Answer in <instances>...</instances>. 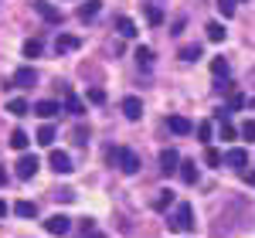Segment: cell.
Masks as SVG:
<instances>
[{"instance_id": "6da1fadb", "label": "cell", "mask_w": 255, "mask_h": 238, "mask_svg": "<svg viewBox=\"0 0 255 238\" xmlns=\"http://www.w3.org/2000/svg\"><path fill=\"white\" fill-rule=\"evenodd\" d=\"M109 160L119 163L123 174H136V170H139V157H136V150H129V146H116V150H109Z\"/></svg>"}, {"instance_id": "7a4b0ae2", "label": "cell", "mask_w": 255, "mask_h": 238, "mask_svg": "<svg viewBox=\"0 0 255 238\" xmlns=\"http://www.w3.org/2000/svg\"><path fill=\"white\" fill-rule=\"evenodd\" d=\"M167 225H170V232H191L194 228V208L191 204H177L174 218H167Z\"/></svg>"}, {"instance_id": "3957f363", "label": "cell", "mask_w": 255, "mask_h": 238, "mask_svg": "<svg viewBox=\"0 0 255 238\" xmlns=\"http://www.w3.org/2000/svg\"><path fill=\"white\" fill-rule=\"evenodd\" d=\"M38 167H41V163H38V157H34V153H24V157L17 160V170H14V174H17L20 180H31L34 174H38Z\"/></svg>"}, {"instance_id": "277c9868", "label": "cell", "mask_w": 255, "mask_h": 238, "mask_svg": "<svg viewBox=\"0 0 255 238\" xmlns=\"http://www.w3.org/2000/svg\"><path fill=\"white\" fill-rule=\"evenodd\" d=\"M48 163H51V170H55V174H72V170H75V167H72V157H68L65 150H51Z\"/></svg>"}, {"instance_id": "5b68a950", "label": "cell", "mask_w": 255, "mask_h": 238, "mask_svg": "<svg viewBox=\"0 0 255 238\" xmlns=\"http://www.w3.org/2000/svg\"><path fill=\"white\" fill-rule=\"evenodd\" d=\"M61 96H65V109H68L72 116H82V113H85V106H82V99L72 92V85H65V82H61Z\"/></svg>"}, {"instance_id": "8992f818", "label": "cell", "mask_w": 255, "mask_h": 238, "mask_svg": "<svg viewBox=\"0 0 255 238\" xmlns=\"http://www.w3.org/2000/svg\"><path fill=\"white\" fill-rule=\"evenodd\" d=\"M160 170H163V174H174V170H180V157H177L174 146H167V150L160 153Z\"/></svg>"}, {"instance_id": "52a82bcc", "label": "cell", "mask_w": 255, "mask_h": 238, "mask_svg": "<svg viewBox=\"0 0 255 238\" xmlns=\"http://www.w3.org/2000/svg\"><path fill=\"white\" fill-rule=\"evenodd\" d=\"M68 228H72V221L65 218V215H51V218L44 221V232H51V235H68Z\"/></svg>"}, {"instance_id": "ba28073f", "label": "cell", "mask_w": 255, "mask_h": 238, "mask_svg": "<svg viewBox=\"0 0 255 238\" xmlns=\"http://www.w3.org/2000/svg\"><path fill=\"white\" fill-rule=\"evenodd\" d=\"M34 10H38L48 24H61V10H58V7H51L48 0H34Z\"/></svg>"}, {"instance_id": "9c48e42d", "label": "cell", "mask_w": 255, "mask_h": 238, "mask_svg": "<svg viewBox=\"0 0 255 238\" xmlns=\"http://www.w3.org/2000/svg\"><path fill=\"white\" fill-rule=\"evenodd\" d=\"M34 82H38V72L24 65V68H17V72H14V82H10V85H17V89H31Z\"/></svg>"}, {"instance_id": "30bf717a", "label": "cell", "mask_w": 255, "mask_h": 238, "mask_svg": "<svg viewBox=\"0 0 255 238\" xmlns=\"http://www.w3.org/2000/svg\"><path fill=\"white\" fill-rule=\"evenodd\" d=\"M167 126H170V133H174V136H187V133H194L191 119H184V116H170V119H167Z\"/></svg>"}, {"instance_id": "8fae6325", "label": "cell", "mask_w": 255, "mask_h": 238, "mask_svg": "<svg viewBox=\"0 0 255 238\" xmlns=\"http://www.w3.org/2000/svg\"><path fill=\"white\" fill-rule=\"evenodd\" d=\"M34 113H38L41 119H51V116H58V113H61V106H58V102H51V99H41V102H34Z\"/></svg>"}, {"instance_id": "7c38bea8", "label": "cell", "mask_w": 255, "mask_h": 238, "mask_svg": "<svg viewBox=\"0 0 255 238\" xmlns=\"http://www.w3.org/2000/svg\"><path fill=\"white\" fill-rule=\"evenodd\" d=\"M225 163H228V167H245V163H249V150H242V146H232V150L225 153Z\"/></svg>"}, {"instance_id": "4fadbf2b", "label": "cell", "mask_w": 255, "mask_h": 238, "mask_svg": "<svg viewBox=\"0 0 255 238\" xmlns=\"http://www.w3.org/2000/svg\"><path fill=\"white\" fill-rule=\"evenodd\" d=\"M123 113H126V119H139L143 116V102H139L136 96H126V99H123Z\"/></svg>"}, {"instance_id": "5bb4252c", "label": "cell", "mask_w": 255, "mask_h": 238, "mask_svg": "<svg viewBox=\"0 0 255 238\" xmlns=\"http://www.w3.org/2000/svg\"><path fill=\"white\" fill-rule=\"evenodd\" d=\"M79 48V38L75 34H58V41H55V51L58 55H68V51H75Z\"/></svg>"}, {"instance_id": "9a60e30c", "label": "cell", "mask_w": 255, "mask_h": 238, "mask_svg": "<svg viewBox=\"0 0 255 238\" xmlns=\"http://www.w3.org/2000/svg\"><path fill=\"white\" fill-rule=\"evenodd\" d=\"M99 10H102V0H85V3L79 7V17H82V20H92Z\"/></svg>"}, {"instance_id": "2e32d148", "label": "cell", "mask_w": 255, "mask_h": 238, "mask_svg": "<svg viewBox=\"0 0 255 238\" xmlns=\"http://www.w3.org/2000/svg\"><path fill=\"white\" fill-rule=\"evenodd\" d=\"M177 174H180V180H184V184H194V180H197V167H194V160H184Z\"/></svg>"}, {"instance_id": "e0dca14e", "label": "cell", "mask_w": 255, "mask_h": 238, "mask_svg": "<svg viewBox=\"0 0 255 238\" xmlns=\"http://www.w3.org/2000/svg\"><path fill=\"white\" fill-rule=\"evenodd\" d=\"M14 215H17V218H34L38 208H34V201H17V204H14Z\"/></svg>"}, {"instance_id": "ac0fdd59", "label": "cell", "mask_w": 255, "mask_h": 238, "mask_svg": "<svg viewBox=\"0 0 255 238\" xmlns=\"http://www.w3.org/2000/svg\"><path fill=\"white\" fill-rule=\"evenodd\" d=\"M133 58H136V65H139V68H150V65H153V51H150L146 44H139V48H136V55H133Z\"/></svg>"}, {"instance_id": "d6986e66", "label": "cell", "mask_w": 255, "mask_h": 238, "mask_svg": "<svg viewBox=\"0 0 255 238\" xmlns=\"http://www.w3.org/2000/svg\"><path fill=\"white\" fill-rule=\"evenodd\" d=\"M146 24L150 27H160L163 24V10H160L157 3H146Z\"/></svg>"}, {"instance_id": "ffe728a7", "label": "cell", "mask_w": 255, "mask_h": 238, "mask_svg": "<svg viewBox=\"0 0 255 238\" xmlns=\"http://www.w3.org/2000/svg\"><path fill=\"white\" fill-rule=\"evenodd\" d=\"M38 143L41 146H51V143H55V126H51V122H44L38 129Z\"/></svg>"}, {"instance_id": "44dd1931", "label": "cell", "mask_w": 255, "mask_h": 238, "mask_svg": "<svg viewBox=\"0 0 255 238\" xmlns=\"http://www.w3.org/2000/svg\"><path fill=\"white\" fill-rule=\"evenodd\" d=\"M27 143H31V136H27L24 129H14V133H10V146H14V150H27Z\"/></svg>"}, {"instance_id": "7402d4cb", "label": "cell", "mask_w": 255, "mask_h": 238, "mask_svg": "<svg viewBox=\"0 0 255 238\" xmlns=\"http://www.w3.org/2000/svg\"><path fill=\"white\" fill-rule=\"evenodd\" d=\"M174 204V191H157V198H153V208L163 211V208H170Z\"/></svg>"}, {"instance_id": "603a6c76", "label": "cell", "mask_w": 255, "mask_h": 238, "mask_svg": "<svg viewBox=\"0 0 255 238\" xmlns=\"http://www.w3.org/2000/svg\"><path fill=\"white\" fill-rule=\"evenodd\" d=\"M7 113H10V116H27V102L24 99H10L7 102Z\"/></svg>"}, {"instance_id": "cb8c5ba5", "label": "cell", "mask_w": 255, "mask_h": 238, "mask_svg": "<svg viewBox=\"0 0 255 238\" xmlns=\"http://www.w3.org/2000/svg\"><path fill=\"white\" fill-rule=\"evenodd\" d=\"M119 34H123V38H136V24L129 17H119Z\"/></svg>"}, {"instance_id": "d4e9b609", "label": "cell", "mask_w": 255, "mask_h": 238, "mask_svg": "<svg viewBox=\"0 0 255 238\" xmlns=\"http://www.w3.org/2000/svg\"><path fill=\"white\" fill-rule=\"evenodd\" d=\"M24 55H27V58H38V55H41V41L38 38H27V41H24Z\"/></svg>"}, {"instance_id": "484cf974", "label": "cell", "mask_w": 255, "mask_h": 238, "mask_svg": "<svg viewBox=\"0 0 255 238\" xmlns=\"http://www.w3.org/2000/svg\"><path fill=\"white\" fill-rule=\"evenodd\" d=\"M225 34H228V31H225L218 20H211V24H208V38H211V41H225Z\"/></svg>"}, {"instance_id": "4316f807", "label": "cell", "mask_w": 255, "mask_h": 238, "mask_svg": "<svg viewBox=\"0 0 255 238\" xmlns=\"http://www.w3.org/2000/svg\"><path fill=\"white\" fill-rule=\"evenodd\" d=\"M218 133H221V139H235V126L228 119H218Z\"/></svg>"}, {"instance_id": "83f0119b", "label": "cell", "mask_w": 255, "mask_h": 238, "mask_svg": "<svg viewBox=\"0 0 255 238\" xmlns=\"http://www.w3.org/2000/svg\"><path fill=\"white\" fill-rule=\"evenodd\" d=\"M180 58H184V61H197V58H201V48H197V44H187V48H180Z\"/></svg>"}, {"instance_id": "f1b7e54d", "label": "cell", "mask_w": 255, "mask_h": 238, "mask_svg": "<svg viewBox=\"0 0 255 238\" xmlns=\"http://www.w3.org/2000/svg\"><path fill=\"white\" fill-rule=\"evenodd\" d=\"M221 160H225V157H221V153H218L215 146H208V150H204V163H208V167H218V163H221Z\"/></svg>"}, {"instance_id": "f546056e", "label": "cell", "mask_w": 255, "mask_h": 238, "mask_svg": "<svg viewBox=\"0 0 255 238\" xmlns=\"http://www.w3.org/2000/svg\"><path fill=\"white\" fill-rule=\"evenodd\" d=\"M218 10L221 17H235V0H218Z\"/></svg>"}, {"instance_id": "4dcf8cb0", "label": "cell", "mask_w": 255, "mask_h": 238, "mask_svg": "<svg viewBox=\"0 0 255 238\" xmlns=\"http://www.w3.org/2000/svg\"><path fill=\"white\" fill-rule=\"evenodd\" d=\"M211 72H215L218 79H225V75H228V61H225V58H215V61H211Z\"/></svg>"}, {"instance_id": "1f68e13d", "label": "cell", "mask_w": 255, "mask_h": 238, "mask_svg": "<svg viewBox=\"0 0 255 238\" xmlns=\"http://www.w3.org/2000/svg\"><path fill=\"white\" fill-rule=\"evenodd\" d=\"M211 133H215V126H211V122H201V126H197V136H201V143H208V139H211Z\"/></svg>"}, {"instance_id": "d6a6232c", "label": "cell", "mask_w": 255, "mask_h": 238, "mask_svg": "<svg viewBox=\"0 0 255 238\" xmlns=\"http://www.w3.org/2000/svg\"><path fill=\"white\" fill-rule=\"evenodd\" d=\"M238 133H242L245 139H255V119H249V122H245V126H242Z\"/></svg>"}, {"instance_id": "836d02e7", "label": "cell", "mask_w": 255, "mask_h": 238, "mask_svg": "<svg viewBox=\"0 0 255 238\" xmlns=\"http://www.w3.org/2000/svg\"><path fill=\"white\" fill-rule=\"evenodd\" d=\"M89 102H106V92L102 89H89Z\"/></svg>"}, {"instance_id": "e575fe53", "label": "cell", "mask_w": 255, "mask_h": 238, "mask_svg": "<svg viewBox=\"0 0 255 238\" xmlns=\"http://www.w3.org/2000/svg\"><path fill=\"white\" fill-rule=\"evenodd\" d=\"M58 198H61V201H75V191H72V187H61Z\"/></svg>"}, {"instance_id": "d590c367", "label": "cell", "mask_w": 255, "mask_h": 238, "mask_svg": "<svg viewBox=\"0 0 255 238\" xmlns=\"http://www.w3.org/2000/svg\"><path fill=\"white\" fill-rule=\"evenodd\" d=\"M242 177H245V180H249V184L255 187V170H249V174H242Z\"/></svg>"}, {"instance_id": "8d00e7d4", "label": "cell", "mask_w": 255, "mask_h": 238, "mask_svg": "<svg viewBox=\"0 0 255 238\" xmlns=\"http://www.w3.org/2000/svg\"><path fill=\"white\" fill-rule=\"evenodd\" d=\"M3 184H7V170L0 167V187H3Z\"/></svg>"}, {"instance_id": "74e56055", "label": "cell", "mask_w": 255, "mask_h": 238, "mask_svg": "<svg viewBox=\"0 0 255 238\" xmlns=\"http://www.w3.org/2000/svg\"><path fill=\"white\" fill-rule=\"evenodd\" d=\"M3 215H7V204H3V201H0V218H3Z\"/></svg>"}, {"instance_id": "f35d334b", "label": "cell", "mask_w": 255, "mask_h": 238, "mask_svg": "<svg viewBox=\"0 0 255 238\" xmlns=\"http://www.w3.org/2000/svg\"><path fill=\"white\" fill-rule=\"evenodd\" d=\"M89 238H106V235H102V232H96V235H89Z\"/></svg>"}, {"instance_id": "ab89813d", "label": "cell", "mask_w": 255, "mask_h": 238, "mask_svg": "<svg viewBox=\"0 0 255 238\" xmlns=\"http://www.w3.org/2000/svg\"><path fill=\"white\" fill-rule=\"evenodd\" d=\"M252 82H255V72H252Z\"/></svg>"}]
</instances>
